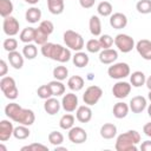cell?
<instances>
[{"mask_svg":"<svg viewBox=\"0 0 151 151\" xmlns=\"http://www.w3.org/2000/svg\"><path fill=\"white\" fill-rule=\"evenodd\" d=\"M40 52L45 58H48L59 63H67L72 58L71 50L68 47H64L63 45L53 44L48 41L41 46Z\"/></svg>","mask_w":151,"mask_h":151,"instance_id":"cell-1","label":"cell"},{"mask_svg":"<svg viewBox=\"0 0 151 151\" xmlns=\"http://www.w3.org/2000/svg\"><path fill=\"white\" fill-rule=\"evenodd\" d=\"M140 143V134L136 130H129L119 134L116 139L114 149L117 151H137Z\"/></svg>","mask_w":151,"mask_h":151,"instance_id":"cell-2","label":"cell"},{"mask_svg":"<svg viewBox=\"0 0 151 151\" xmlns=\"http://www.w3.org/2000/svg\"><path fill=\"white\" fill-rule=\"evenodd\" d=\"M64 42H65L66 47H68L70 50H73L76 52L81 51L84 45H85L83 37L78 32L72 31V29L65 31V33H64Z\"/></svg>","mask_w":151,"mask_h":151,"instance_id":"cell-3","label":"cell"},{"mask_svg":"<svg viewBox=\"0 0 151 151\" xmlns=\"http://www.w3.org/2000/svg\"><path fill=\"white\" fill-rule=\"evenodd\" d=\"M0 88L2 91V93L5 94V97L9 100H14L18 98V94H19V90L17 87V84H15V80L14 78L12 77H1V80H0Z\"/></svg>","mask_w":151,"mask_h":151,"instance_id":"cell-4","label":"cell"},{"mask_svg":"<svg viewBox=\"0 0 151 151\" xmlns=\"http://www.w3.org/2000/svg\"><path fill=\"white\" fill-rule=\"evenodd\" d=\"M107 74L112 79H117V80L124 79V78H126L127 76L131 74L130 66L126 63H116V64H112V66H110L107 68Z\"/></svg>","mask_w":151,"mask_h":151,"instance_id":"cell-5","label":"cell"},{"mask_svg":"<svg viewBox=\"0 0 151 151\" xmlns=\"http://www.w3.org/2000/svg\"><path fill=\"white\" fill-rule=\"evenodd\" d=\"M114 45L123 53H129V52H131L136 47L133 38L130 37L129 34H124V33H119V34L116 35Z\"/></svg>","mask_w":151,"mask_h":151,"instance_id":"cell-6","label":"cell"},{"mask_svg":"<svg viewBox=\"0 0 151 151\" xmlns=\"http://www.w3.org/2000/svg\"><path fill=\"white\" fill-rule=\"evenodd\" d=\"M101 96H103L101 87H99L97 85H91L85 90V92L83 94V100L86 105L92 106V105H96L99 101Z\"/></svg>","mask_w":151,"mask_h":151,"instance_id":"cell-7","label":"cell"},{"mask_svg":"<svg viewBox=\"0 0 151 151\" xmlns=\"http://www.w3.org/2000/svg\"><path fill=\"white\" fill-rule=\"evenodd\" d=\"M19 28H20V24L19 21L17 20V18L9 15V17H6L4 18V21H2V29H4V33L8 37H14L19 33Z\"/></svg>","mask_w":151,"mask_h":151,"instance_id":"cell-8","label":"cell"},{"mask_svg":"<svg viewBox=\"0 0 151 151\" xmlns=\"http://www.w3.org/2000/svg\"><path fill=\"white\" fill-rule=\"evenodd\" d=\"M131 88H132V85L130 83L119 80V81H117L113 85V87H112V94L117 99H124V98H126L130 94Z\"/></svg>","mask_w":151,"mask_h":151,"instance_id":"cell-9","label":"cell"},{"mask_svg":"<svg viewBox=\"0 0 151 151\" xmlns=\"http://www.w3.org/2000/svg\"><path fill=\"white\" fill-rule=\"evenodd\" d=\"M68 139L73 144H83L87 139V132L80 126H73L68 130Z\"/></svg>","mask_w":151,"mask_h":151,"instance_id":"cell-10","label":"cell"},{"mask_svg":"<svg viewBox=\"0 0 151 151\" xmlns=\"http://www.w3.org/2000/svg\"><path fill=\"white\" fill-rule=\"evenodd\" d=\"M61 107L66 112H73L78 109V97L73 92L66 93L63 96L61 99Z\"/></svg>","mask_w":151,"mask_h":151,"instance_id":"cell-11","label":"cell"},{"mask_svg":"<svg viewBox=\"0 0 151 151\" xmlns=\"http://www.w3.org/2000/svg\"><path fill=\"white\" fill-rule=\"evenodd\" d=\"M22 110H24V107H21L19 104H17V103H9V104H7L5 106V114L11 120L18 123V120H19L21 113H22Z\"/></svg>","mask_w":151,"mask_h":151,"instance_id":"cell-12","label":"cell"},{"mask_svg":"<svg viewBox=\"0 0 151 151\" xmlns=\"http://www.w3.org/2000/svg\"><path fill=\"white\" fill-rule=\"evenodd\" d=\"M110 25L114 29H122L125 28L127 25V17L124 13L116 12L110 15Z\"/></svg>","mask_w":151,"mask_h":151,"instance_id":"cell-13","label":"cell"},{"mask_svg":"<svg viewBox=\"0 0 151 151\" xmlns=\"http://www.w3.org/2000/svg\"><path fill=\"white\" fill-rule=\"evenodd\" d=\"M136 50L138 54L145 59V60H151V41L147 39H142L136 44Z\"/></svg>","mask_w":151,"mask_h":151,"instance_id":"cell-14","label":"cell"},{"mask_svg":"<svg viewBox=\"0 0 151 151\" xmlns=\"http://www.w3.org/2000/svg\"><path fill=\"white\" fill-rule=\"evenodd\" d=\"M118 59V52L113 48H105L99 52V60L101 64L110 65Z\"/></svg>","mask_w":151,"mask_h":151,"instance_id":"cell-15","label":"cell"},{"mask_svg":"<svg viewBox=\"0 0 151 151\" xmlns=\"http://www.w3.org/2000/svg\"><path fill=\"white\" fill-rule=\"evenodd\" d=\"M13 131H14L13 123H11L7 119H2L0 122V140L1 142L8 140L13 136Z\"/></svg>","mask_w":151,"mask_h":151,"instance_id":"cell-16","label":"cell"},{"mask_svg":"<svg viewBox=\"0 0 151 151\" xmlns=\"http://www.w3.org/2000/svg\"><path fill=\"white\" fill-rule=\"evenodd\" d=\"M146 99L143 97V96H136L133 97L130 103H129V106H130V110L133 112V113H142L145 109H146Z\"/></svg>","mask_w":151,"mask_h":151,"instance_id":"cell-17","label":"cell"},{"mask_svg":"<svg viewBox=\"0 0 151 151\" xmlns=\"http://www.w3.org/2000/svg\"><path fill=\"white\" fill-rule=\"evenodd\" d=\"M76 118L80 122V123H88L92 119V110L88 105H81L78 106V109L76 110Z\"/></svg>","mask_w":151,"mask_h":151,"instance_id":"cell-18","label":"cell"},{"mask_svg":"<svg viewBox=\"0 0 151 151\" xmlns=\"http://www.w3.org/2000/svg\"><path fill=\"white\" fill-rule=\"evenodd\" d=\"M60 107H61V103H60L57 98H53V97L46 99L45 103H44V110H45L50 116L57 114V113L59 112Z\"/></svg>","mask_w":151,"mask_h":151,"instance_id":"cell-19","label":"cell"},{"mask_svg":"<svg viewBox=\"0 0 151 151\" xmlns=\"http://www.w3.org/2000/svg\"><path fill=\"white\" fill-rule=\"evenodd\" d=\"M8 61L13 68L20 70L24 66V54H21L18 51L8 52Z\"/></svg>","mask_w":151,"mask_h":151,"instance_id":"cell-20","label":"cell"},{"mask_svg":"<svg viewBox=\"0 0 151 151\" xmlns=\"http://www.w3.org/2000/svg\"><path fill=\"white\" fill-rule=\"evenodd\" d=\"M129 111H130V106H129L126 103H124V101H118V103H116V104L113 105V110H112L113 116H114L117 119H123V118H125V117L127 116Z\"/></svg>","mask_w":151,"mask_h":151,"instance_id":"cell-21","label":"cell"},{"mask_svg":"<svg viewBox=\"0 0 151 151\" xmlns=\"http://www.w3.org/2000/svg\"><path fill=\"white\" fill-rule=\"evenodd\" d=\"M100 136L104 139H112L117 134V126L112 123H105L100 127Z\"/></svg>","mask_w":151,"mask_h":151,"instance_id":"cell-22","label":"cell"},{"mask_svg":"<svg viewBox=\"0 0 151 151\" xmlns=\"http://www.w3.org/2000/svg\"><path fill=\"white\" fill-rule=\"evenodd\" d=\"M88 28L93 37L101 35V21L98 15H92L88 21Z\"/></svg>","mask_w":151,"mask_h":151,"instance_id":"cell-23","label":"cell"},{"mask_svg":"<svg viewBox=\"0 0 151 151\" xmlns=\"http://www.w3.org/2000/svg\"><path fill=\"white\" fill-rule=\"evenodd\" d=\"M47 8L53 15H59L64 12L65 2L64 0H47Z\"/></svg>","mask_w":151,"mask_h":151,"instance_id":"cell-24","label":"cell"},{"mask_svg":"<svg viewBox=\"0 0 151 151\" xmlns=\"http://www.w3.org/2000/svg\"><path fill=\"white\" fill-rule=\"evenodd\" d=\"M35 120V114L31 109H24L22 113L18 120V124L21 125H26V126H31Z\"/></svg>","mask_w":151,"mask_h":151,"instance_id":"cell-25","label":"cell"},{"mask_svg":"<svg viewBox=\"0 0 151 151\" xmlns=\"http://www.w3.org/2000/svg\"><path fill=\"white\" fill-rule=\"evenodd\" d=\"M85 85V80L80 77V76H72L68 78L67 80V86L71 91H74V92H78L80 91Z\"/></svg>","mask_w":151,"mask_h":151,"instance_id":"cell-26","label":"cell"},{"mask_svg":"<svg viewBox=\"0 0 151 151\" xmlns=\"http://www.w3.org/2000/svg\"><path fill=\"white\" fill-rule=\"evenodd\" d=\"M145 81H146V77L142 71H134L132 72V74H130V84L133 87H140L145 85Z\"/></svg>","mask_w":151,"mask_h":151,"instance_id":"cell-27","label":"cell"},{"mask_svg":"<svg viewBox=\"0 0 151 151\" xmlns=\"http://www.w3.org/2000/svg\"><path fill=\"white\" fill-rule=\"evenodd\" d=\"M25 19H26V21H28L31 24H35V22L40 21V19H41V11L38 7L33 6V7H31L26 11Z\"/></svg>","mask_w":151,"mask_h":151,"instance_id":"cell-28","label":"cell"},{"mask_svg":"<svg viewBox=\"0 0 151 151\" xmlns=\"http://www.w3.org/2000/svg\"><path fill=\"white\" fill-rule=\"evenodd\" d=\"M72 61H73V64H74L77 67H85V66H87V64H88V61H90V58H88V55H87L85 52L78 51V52H76V54L72 57Z\"/></svg>","mask_w":151,"mask_h":151,"instance_id":"cell-29","label":"cell"},{"mask_svg":"<svg viewBox=\"0 0 151 151\" xmlns=\"http://www.w3.org/2000/svg\"><path fill=\"white\" fill-rule=\"evenodd\" d=\"M34 34H35V28L34 27H26L19 34L20 41H22L24 44L32 42V41H34Z\"/></svg>","mask_w":151,"mask_h":151,"instance_id":"cell-30","label":"cell"},{"mask_svg":"<svg viewBox=\"0 0 151 151\" xmlns=\"http://www.w3.org/2000/svg\"><path fill=\"white\" fill-rule=\"evenodd\" d=\"M31 134V131L28 129V126L26 125H21L19 124L17 127H14V131H13V137L15 139H19V140H22V139H26L28 138Z\"/></svg>","mask_w":151,"mask_h":151,"instance_id":"cell-31","label":"cell"},{"mask_svg":"<svg viewBox=\"0 0 151 151\" xmlns=\"http://www.w3.org/2000/svg\"><path fill=\"white\" fill-rule=\"evenodd\" d=\"M50 87H51V91H52V94L54 97H59V96H63L65 94V85L60 81V80H52L48 83Z\"/></svg>","mask_w":151,"mask_h":151,"instance_id":"cell-32","label":"cell"},{"mask_svg":"<svg viewBox=\"0 0 151 151\" xmlns=\"http://www.w3.org/2000/svg\"><path fill=\"white\" fill-rule=\"evenodd\" d=\"M74 120H76L74 116H72L71 113H66V114H64V116L60 118V120H59V126H60V129L68 131L71 127L74 126Z\"/></svg>","mask_w":151,"mask_h":151,"instance_id":"cell-33","label":"cell"},{"mask_svg":"<svg viewBox=\"0 0 151 151\" xmlns=\"http://www.w3.org/2000/svg\"><path fill=\"white\" fill-rule=\"evenodd\" d=\"M97 12L101 17H110L113 12V7L109 1H101L97 6Z\"/></svg>","mask_w":151,"mask_h":151,"instance_id":"cell-34","label":"cell"},{"mask_svg":"<svg viewBox=\"0 0 151 151\" xmlns=\"http://www.w3.org/2000/svg\"><path fill=\"white\" fill-rule=\"evenodd\" d=\"M13 9H14V6L11 0H0V15L2 18L9 17Z\"/></svg>","mask_w":151,"mask_h":151,"instance_id":"cell-35","label":"cell"},{"mask_svg":"<svg viewBox=\"0 0 151 151\" xmlns=\"http://www.w3.org/2000/svg\"><path fill=\"white\" fill-rule=\"evenodd\" d=\"M22 54H24V57H25L26 59L32 60V59H34V58L37 57V54H38V48H37V46H35L34 44H32V42L25 44V46L22 47Z\"/></svg>","mask_w":151,"mask_h":151,"instance_id":"cell-36","label":"cell"},{"mask_svg":"<svg viewBox=\"0 0 151 151\" xmlns=\"http://www.w3.org/2000/svg\"><path fill=\"white\" fill-rule=\"evenodd\" d=\"M67 76H68V70H67L66 66L59 65V66H55L53 68V77H54V79L63 81V80H65L67 78Z\"/></svg>","mask_w":151,"mask_h":151,"instance_id":"cell-37","label":"cell"},{"mask_svg":"<svg viewBox=\"0 0 151 151\" xmlns=\"http://www.w3.org/2000/svg\"><path fill=\"white\" fill-rule=\"evenodd\" d=\"M136 9L140 14H149V13H151V0H139L136 4Z\"/></svg>","mask_w":151,"mask_h":151,"instance_id":"cell-38","label":"cell"},{"mask_svg":"<svg viewBox=\"0 0 151 151\" xmlns=\"http://www.w3.org/2000/svg\"><path fill=\"white\" fill-rule=\"evenodd\" d=\"M48 142L54 146L61 145L64 143V136L59 131H52L48 133Z\"/></svg>","mask_w":151,"mask_h":151,"instance_id":"cell-39","label":"cell"},{"mask_svg":"<svg viewBox=\"0 0 151 151\" xmlns=\"http://www.w3.org/2000/svg\"><path fill=\"white\" fill-rule=\"evenodd\" d=\"M37 94H38V97H39V98H41V99H44V100H46V99H48V98L53 97L52 91H51V87H50V85H48V84L39 86V87H38V90H37Z\"/></svg>","mask_w":151,"mask_h":151,"instance_id":"cell-40","label":"cell"},{"mask_svg":"<svg viewBox=\"0 0 151 151\" xmlns=\"http://www.w3.org/2000/svg\"><path fill=\"white\" fill-rule=\"evenodd\" d=\"M86 50L87 52L90 53H98L101 51V46H100V42H99V39H90L87 42H86Z\"/></svg>","mask_w":151,"mask_h":151,"instance_id":"cell-41","label":"cell"},{"mask_svg":"<svg viewBox=\"0 0 151 151\" xmlns=\"http://www.w3.org/2000/svg\"><path fill=\"white\" fill-rule=\"evenodd\" d=\"M48 37H50V35H47L45 32H42L39 27L35 28V34H34V42H35V45H40V46H42L44 44L47 42Z\"/></svg>","mask_w":151,"mask_h":151,"instance_id":"cell-42","label":"cell"},{"mask_svg":"<svg viewBox=\"0 0 151 151\" xmlns=\"http://www.w3.org/2000/svg\"><path fill=\"white\" fill-rule=\"evenodd\" d=\"M99 42H100L101 50L111 48L112 45H113V42H114V39L110 34H101L100 38H99Z\"/></svg>","mask_w":151,"mask_h":151,"instance_id":"cell-43","label":"cell"},{"mask_svg":"<svg viewBox=\"0 0 151 151\" xmlns=\"http://www.w3.org/2000/svg\"><path fill=\"white\" fill-rule=\"evenodd\" d=\"M2 47L5 51L7 52H13V51H17V47H18V40L14 39V38H7L4 40L2 42Z\"/></svg>","mask_w":151,"mask_h":151,"instance_id":"cell-44","label":"cell"},{"mask_svg":"<svg viewBox=\"0 0 151 151\" xmlns=\"http://www.w3.org/2000/svg\"><path fill=\"white\" fill-rule=\"evenodd\" d=\"M21 151H48V147L40 143H32L21 147Z\"/></svg>","mask_w":151,"mask_h":151,"instance_id":"cell-45","label":"cell"},{"mask_svg":"<svg viewBox=\"0 0 151 151\" xmlns=\"http://www.w3.org/2000/svg\"><path fill=\"white\" fill-rule=\"evenodd\" d=\"M42 32H45L47 35H50V34H52L53 33V31H54V25H53V22L52 21H50V20H42L40 24H39V26H38Z\"/></svg>","mask_w":151,"mask_h":151,"instance_id":"cell-46","label":"cell"},{"mask_svg":"<svg viewBox=\"0 0 151 151\" xmlns=\"http://www.w3.org/2000/svg\"><path fill=\"white\" fill-rule=\"evenodd\" d=\"M7 72H8L7 63H6L4 59H1V60H0V76H1V77H5V76L7 74Z\"/></svg>","mask_w":151,"mask_h":151,"instance_id":"cell-47","label":"cell"},{"mask_svg":"<svg viewBox=\"0 0 151 151\" xmlns=\"http://www.w3.org/2000/svg\"><path fill=\"white\" fill-rule=\"evenodd\" d=\"M96 0H79V4L83 8H91L94 5Z\"/></svg>","mask_w":151,"mask_h":151,"instance_id":"cell-48","label":"cell"},{"mask_svg":"<svg viewBox=\"0 0 151 151\" xmlns=\"http://www.w3.org/2000/svg\"><path fill=\"white\" fill-rule=\"evenodd\" d=\"M143 132H144L145 136H147L149 138H151V122L150 123H146L143 126Z\"/></svg>","mask_w":151,"mask_h":151,"instance_id":"cell-49","label":"cell"},{"mask_svg":"<svg viewBox=\"0 0 151 151\" xmlns=\"http://www.w3.org/2000/svg\"><path fill=\"white\" fill-rule=\"evenodd\" d=\"M140 150L143 151H151V140H145L140 144Z\"/></svg>","mask_w":151,"mask_h":151,"instance_id":"cell-50","label":"cell"},{"mask_svg":"<svg viewBox=\"0 0 151 151\" xmlns=\"http://www.w3.org/2000/svg\"><path fill=\"white\" fill-rule=\"evenodd\" d=\"M145 85L147 86L149 90H151V76L149 78H146V81H145Z\"/></svg>","mask_w":151,"mask_h":151,"instance_id":"cell-51","label":"cell"},{"mask_svg":"<svg viewBox=\"0 0 151 151\" xmlns=\"http://www.w3.org/2000/svg\"><path fill=\"white\" fill-rule=\"evenodd\" d=\"M54 150H55V151H59V150H61V151H67V149H66V147H64V146H60V145H57V146H54Z\"/></svg>","mask_w":151,"mask_h":151,"instance_id":"cell-52","label":"cell"},{"mask_svg":"<svg viewBox=\"0 0 151 151\" xmlns=\"http://www.w3.org/2000/svg\"><path fill=\"white\" fill-rule=\"evenodd\" d=\"M24 1L27 2V4H29V5H35V4L39 2V0H24Z\"/></svg>","mask_w":151,"mask_h":151,"instance_id":"cell-53","label":"cell"},{"mask_svg":"<svg viewBox=\"0 0 151 151\" xmlns=\"http://www.w3.org/2000/svg\"><path fill=\"white\" fill-rule=\"evenodd\" d=\"M147 114L151 118V104H149V106H147Z\"/></svg>","mask_w":151,"mask_h":151,"instance_id":"cell-54","label":"cell"},{"mask_svg":"<svg viewBox=\"0 0 151 151\" xmlns=\"http://www.w3.org/2000/svg\"><path fill=\"white\" fill-rule=\"evenodd\" d=\"M147 98H149V100L151 101V90H149V94H147Z\"/></svg>","mask_w":151,"mask_h":151,"instance_id":"cell-55","label":"cell"},{"mask_svg":"<svg viewBox=\"0 0 151 151\" xmlns=\"http://www.w3.org/2000/svg\"><path fill=\"white\" fill-rule=\"evenodd\" d=\"M0 149H1V150H4V151H6V147H5L2 144H0Z\"/></svg>","mask_w":151,"mask_h":151,"instance_id":"cell-56","label":"cell"}]
</instances>
